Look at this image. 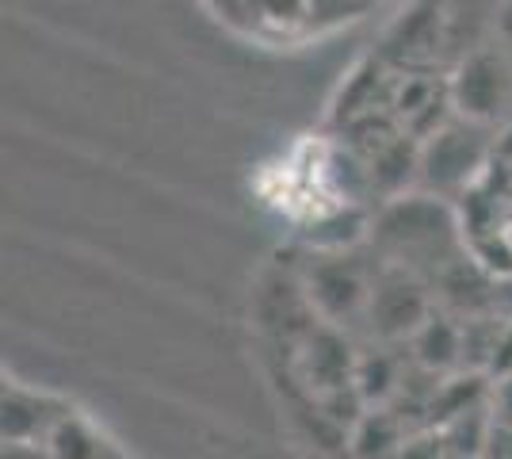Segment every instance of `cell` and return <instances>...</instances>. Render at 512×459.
<instances>
[{"label":"cell","mask_w":512,"mask_h":459,"mask_svg":"<svg viewBox=\"0 0 512 459\" xmlns=\"http://www.w3.org/2000/svg\"><path fill=\"white\" fill-rule=\"evenodd\" d=\"M482 459H486V456H482Z\"/></svg>","instance_id":"obj_14"},{"label":"cell","mask_w":512,"mask_h":459,"mask_svg":"<svg viewBox=\"0 0 512 459\" xmlns=\"http://www.w3.org/2000/svg\"><path fill=\"white\" fill-rule=\"evenodd\" d=\"M371 276H375V261H363L356 253L310 257L302 272V295L318 314V322L356 329L363 326V314H367Z\"/></svg>","instance_id":"obj_5"},{"label":"cell","mask_w":512,"mask_h":459,"mask_svg":"<svg viewBox=\"0 0 512 459\" xmlns=\"http://www.w3.org/2000/svg\"><path fill=\"white\" fill-rule=\"evenodd\" d=\"M390 459H451V452L440 437V429H421V433L402 440V448Z\"/></svg>","instance_id":"obj_11"},{"label":"cell","mask_w":512,"mask_h":459,"mask_svg":"<svg viewBox=\"0 0 512 459\" xmlns=\"http://www.w3.org/2000/svg\"><path fill=\"white\" fill-rule=\"evenodd\" d=\"M413 368L448 379L451 372H463V318L436 306L428 322L409 337Z\"/></svg>","instance_id":"obj_8"},{"label":"cell","mask_w":512,"mask_h":459,"mask_svg":"<svg viewBox=\"0 0 512 459\" xmlns=\"http://www.w3.org/2000/svg\"><path fill=\"white\" fill-rule=\"evenodd\" d=\"M0 459H54L43 440H4Z\"/></svg>","instance_id":"obj_12"},{"label":"cell","mask_w":512,"mask_h":459,"mask_svg":"<svg viewBox=\"0 0 512 459\" xmlns=\"http://www.w3.org/2000/svg\"><path fill=\"white\" fill-rule=\"evenodd\" d=\"M436 310V295L425 276L409 272L406 264L375 261L371 276V295H367V314H363V333L371 341L402 345L428 322Z\"/></svg>","instance_id":"obj_3"},{"label":"cell","mask_w":512,"mask_h":459,"mask_svg":"<svg viewBox=\"0 0 512 459\" xmlns=\"http://www.w3.org/2000/svg\"><path fill=\"white\" fill-rule=\"evenodd\" d=\"M493 39L512 54V0H501V4H497V16H493Z\"/></svg>","instance_id":"obj_13"},{"label":"cell","mask_w":512,"mask_h":459,"mask_svg":"<svg viewBox=\"0 0 512 459\" xmlns=\"http://www.w3.org/2000/svg\"><path fill=\"white\" fill-rule=\"evenodd\" d=\"M356 364H360V349L352 345L348 329L329 326V322H314L302 333L299 372L302 383L314 394V402L325 398V394L356 387Z\"/></svg>","instance_id":"obj_6"},{"label":"cell","mask_w":512,"mask_h":459,"mask_svg":"<svg viewBox=\"0 0 512 459\" xmlns=\"http://www.w3.org/2000/svg\"><path fill=\"white\" fill-rule=\"evenodd\" d=\"M371 241L379 261L406 264L409 272L425 276L428 284L463 257L459 222L451 215L448 199H436L428 192H406L390 199L375 219Z\"/></svg>","instance_id":"obj_1"},{"label":"cell","mask_w":512,"mask_h":459,"mask_svg":"<svg viewBox=\"0 0 512 459\" xmlns=\"http://www.w3.org/2000/svg\"><path fill=\"white\" fill-rule=\"evenodd\" d=\"M390 115L409 138H417V142L432 138L455 115L448 77H440L436 69L398 73V85L390 96Z\"/></svg>","instance_id":"obj_7"},{"label":"cell","mask_w":512,"mask_h":459,"mask_svg":"<svg viewBox=\"0 0 512 459\" xmlns=\"http://www.w3.org/2000/svg\"><path fill=\"white\" fill-rule=\"evenodd\" d=\"M451 108L470 123L497 127L512 115V54L497 43L470 46L448 77Z\"/></svg>","instance_id":"obj_4"},{"label":"cell","mask_w":512,"mask_h":459,"mask_svg":"<svg viewBox=\"0 0 512 459\" xmlns=\"http://www.w3.org/2000/svg\"><path fill=\"white\" fill-rule=\"evenodd\" d=\"M0 410H4V440H46L50 429L69 414L46 394L23 391V387H4Z\"/></svg>","instance_id":"obj_9"},{"label":"cell","mask_w":512,"mask_h":459,"mask_svg":"<svg viewBox=\"0 0 512 459\" xmlns=\"http://www.w3.org/2000/svg\"><path fill=\"white\" fill-rule=\"evenodd\" d=\"M43 444L54 452V459H100V440H96V433L73 414H65L50 429V437Z\"/></svg>","instance_id":"obj_10"},{"label":"cell","mask_w":512,"mask_h":459,"mask_svg":"<svg viewBox=\"0 0 512 459\" xmlns=\"http://www.w3.org/2000/svg\"><path fill=\"white\" fill-rule=\"evenodd\" d=\"M493 150V127L470 123L463 115H451L440 131L421 142V173L417 192L436 199H455L474 184V176L486 169Z\"/></svg>","instance_id":"obj_2"}]
</instances>
